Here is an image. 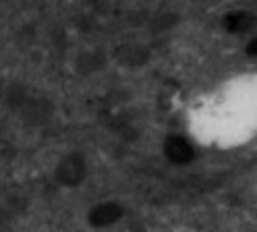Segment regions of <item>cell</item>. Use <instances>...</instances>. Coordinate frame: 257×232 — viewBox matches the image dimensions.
Returning <instances> with one entry per match:
<instances>
[{
  "label": "cell",
  "instance_id": "1",
  "mask_svg": "<svg viewBox=\"0 0 257 232\" xmlns=\"http://www.w3.org/2000/svg\"><path fill=\"white\" fill-rule=\"evenodd\" d=\"M257 127L255 77L236 75L205 91L189 110V131L199 143L232 149L253 139Z\"/></svg>",
  "mask_w": 257,
  "mask_h": 232
}]
</instances>
